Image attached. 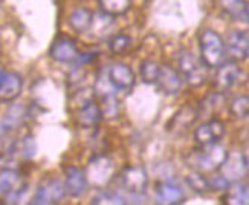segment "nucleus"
<instances>
[{"mask_svg":"<svg viewBox=\"0 0 249 205\" xmlns=\"http://www.w3.org/2000/svg\"><path fill=\"white\" fill-rule=\"evenodd\" d=\"M226 153H228V150L217 143L213 146H205L197 150H193V152L187 155L185 161L193 170L207 175L220 170L226 158Z\"/></svg>","mask_w":249,"mask_h":205,"instance_id":"f257e3e1","label":"nucleus"},{"mask_svg":"<svg viewBox=\"0 0 249 205\" xmlns=\"http://www.w3.org/2000/svg\"><path fill=\"white\" fill-rule=\"evenodd\" d=\"M200 61L208 69H215L226 60L225 38L214 29H205L199 36Z\"/></svg>","mask_w":249,"mask_h":205,"instance_id":"f03ea898","label":"nucleus"},{"mask_svg":"<svg viewBox=\"0 0 249 205\" xmlns=\"http://www.w3.org/2000/svg\"><path fill=\"white\" fill-rule=\"evenodd\" d=\"M84 173H86V178H88L89 186H93L95 188L101 190L109 186V182L113 179L115 164L107 155L95 153L88 163Z\"/></svg>","mask_w":249,"mask_h":205,"instance_id":"7ed1b4c3","label":"nucleus"},{"mask_svg":"<svg viewBox=\"0 0 249 205\" xmlns=\"http://www.w3.org/2000/svg\"><path fill=\"white\" fill-rule=\"evenodd\" d=\"M179 74L185 83H188L191 88H200L208 80L207 66L194 56L190 51H182L178 58Z\"/></svg>","mask_w":249,"mask_h":205,"instance_id":"20e7f679","label":"nucleus"},{"mask_svg":"<svg viewBox=\"0 0 249 205\" xmlns=\"http://www.w3.org/2000/svg\"><path fill=\"white\" fill-rule=\"evenodd\" d=\"M28 190V184L13 168L0 170V199L8 204L18 202Z\"/></svg>","mask_w":249,"mask_h":205,"instance_id":"39448f33","label":"nucleus"},{"mask_svg":"<svg viewBox=\"0 0 249 205\" xmlns=\"http://www.w3.org/2000/svg\"><path fill=\"white\" fill-rule=\"evenodd\" d=\"M120 186L130 196L144 195L148 187V173L142 166H128L120 173Z\"/></svg>","mask_w":249,"mask_h":205,"instance_id":"423d86ee","label":"nucleus"},{"mask_svg":"<svg viewBox=\"0 0 249 205\" xmlns=\"http://www.w3.org/2000/svg\"><path fill=\"white\" fill-rule=\"evenodd\" d=\"M240 75H242V69L239 66V63L225 60L220 66L215 68V74L213 77L214 92H219V93L228 92L240 81Z\"/></svg>","mask_w":249,"mask_h":205,"instance_id":"0eeeda50","label":"nucleus"},{"mask_svg":"<svg viewBox=\"0 0 249 205\" xmlns=\"http://www.w3.org/2000/svg\"><path fill=\"white\" fill-rule=\"evenodd\" d=\"M107 77H109L110 83L113 84V88L116 92H130L136 84V75L133 69L125 63L115 61L109 64L106 69Z\"/></svg>","mask_w":249,"mask_h":205,"instance_id":"6e6552de","label":"nucleus"},{"mask_svg":"<svg viewBox=\"0 0 249 205\" xmlns=\"http://www.w3.org/2000/svg\"><path fill=\"white\" fill-rule=\"evenodd\" d=\"M225 52H226V60H231L235 63L245 61L249 54L248 31L245 29L231 31L225 40Z\"/></svg>","mask_w":249,"mask_h":205,"instance_id":"1a4fd4ad","label":"nucleus"},{"mask_svg":"<svg viewBox=\"0 0 249 205\" xmlns=\"http://www.w3.org/2000/svg\"><path fill=\"white\" fill-rule=\"evenodd\" d=\"M64 198H66V188H64V184L57 179L52 178L48 179L46 182L36 190L34 196L31 199V204L36 205H51V204H60Z\"/></svg>","mask_w":249,"mask_h":205,"instance_id":"9d476101","label":"nucleus"},{"mask_svg":"<svg viewBox=\"0 0 249 205\" xmlns=\"http://www.w3.org/2000/svg\"><path fill=\"white\" fill-rule=\"evenodd\" d=\"M226 133L225 123L219 118H211L210 121L200 124L194 130V141H196L200 147L205 146H213L220 143V139Z\"/></svg>","mask_w":249,"mask_h":205,"instance_id":"9b49d317","label":"nucleus"},{"mask_svg":"<svg viewBox=\"0 0 249 205\" xmlns=\"http://www.w3.org/2000/svg\"><path fill=\"white\" fill-rule=\"evenodd\" d=\"M222 175L231 182L242 181L248 175V158L240 150H231L226 153V158L220 167Z\"/></svg>","mask_w":249,"mask_h":205,"instance_id":"f8f14e48","label":"nucleus"},{"mask_svg":"<svg viewBox=\"0 0 249 205\" xmlns=\"http://www.w3.org/2000/svg\"><path fill=\"white\" fill-rule=\"evenodd\" d=\"M155 84L164 95L176 96L183 89V78L178 69L170 66V64H164V66H160L159 69V75Z\"/></svg>","mask_w":249,"mask_h":205,"instance_id":"ddd939ff","label":"nucleus"},{"mask_svg":"<svg viewBox=\"0 0 249 205\" xmlns=\"http://www.w3.org/2000/svg\"><path fill=\"white\" fill-rule=\"evenodd\" d=\"M64 188L66 195L71 198H81L88 191L89 182L86 178L84 170H81L77 166H64Z\"/></svg>","mask_w":249,"mask_h":205,"instance_id":"4468645a","label":"nucleus"},{"mask_svg":"<svg viewBox=\"0 0 249 205\" xmlns=\"http://www.w3.org/2000/svg\"><path fill=\"white\" fill-rule=\"evenodd\" d=\"M23 77L17 72L0 71V103H13L23 92Z\"/></svg>","mask_w":249,"mask_h":205,"instance_id":"2eb2a0df","label":"nucleus"},{"mask_svg":"<svg viewBox=\"0 0 249 205\" xmlns=\"http://www.w3.org/2000/svg\"><path fill=\"white\" fill-rule=\"evenodd\" d=\"M78 48L75 41L69 37H60L52 43L49 49V57L61 64H72L78 57Z\"/></svg>","mask_w":249,"mask_h":205,"instance_id":"dca6fc26","label":"nucleus"},{"mask_svg":"<svg viewBox=\"0 0 249 205\" xmlns=\"http://www.w3.org/2000/svg\"><path fill=\"white\" fill-rule=\"evenodd\" d=\"M75 124L80 129H96L103 121V107L95 100L89 101L88 104L81 106L75 111Z\"/></svg>","mask_w":249,"mask_h":205,"instance_id":"f3484780","label":"nucleus"},{"mask_svg":"<svg viewBox=\"0 0 249 205\" xmlns=\"http://www.w3.org/2000/svg\"><path fill=\"white\" fill-rule=\"evenodd\" d=\"M28 118V109L21 104H13L5 116L0 120V136H5L11 132H14Z\"/></svg>","mask_w":249,"mask_h":205,"instance_id":"a211bd4d","label":"nucleus"},{"mask_svg":"<svg viewBox=\"0 0 249 205\" xmlns=\"http://www.w3.org/2000/svg\"><path fill=\"white\" fill-rule=\"evenodd\" d=\"M156 193V201L158 204H167V205H175V204H182L185 196L179 186H176L171 181H162L156 184L155 188Z\"/></svg>","mask_w":249,"mask_h":205,"instance_id":"6ab92c4d","label":"nucleus"},{"mask_svg":"<svg viewBox=\"0 0 249 205\" xmlns=\"http://www.w3.org/2000/svg\"><path fill=\"white\" fill-rule=\"evenodd\" d=\"M199 111L191 107L190 104L182 106L180 109L175 113V116L171 118V121L168 123V130H185L188 129L194 121L197 120Z\"/></svg>","mask_w":249,"mask_h":205,"instance_id":"aec40b11","label":"nucleus"},{"mask_svg":"<svg viewBox=\"0 0 249 205\" xmlns=\"http://www.w3.org/2000/svg\"><path fill=\"white\" fill-rule=\"evenodd\" d=\"M113 26H115V17L100 11V13L93 14L89 31L92 32V36L95 38H104L110 34Z\"/></svg>","mask_w":249,"mask_h":205,"instance_id":"412c9836","label":"nucleus"},{"mask_svg":"<svg viewBox=\"0 0 249 205\" xmlns=\"http://www.w3.org/2000/svg\"><path fill=\"white\" fill-rule=\"evenodd\" d=\"M92 17H93L92 11L81 6V8H77L72 11L68 23L75 32H86V31H89V26L92 23Z\"/></svg>","mask_w":249,"mask_h":205,"instance_id":"4be33fe9","label":"nucleus"},{"mask_svg":"<svg viewBox=\"0 0 249 205\" xmlns=\"http://www.w3.org/2000/svg\"><path fill=\"white\" fill-rule=\"evenodd\" d=\"M223 13L232 20L248 21V2L246 0H220Z\"/></svg>","mask_w":249,"mask_h":205,"instance_id":"5701e85b","label":"nucleus"},{"mask_svg":"<svg viewBox=\"0 0 249 205\" xmlns=\"http://www.w3.org/2000/svg\"><path fill=\"white\" fill-rule=\"evenodd\" d=\"M223 201L225 204H230V205H248V201H249L248 186L242 184L240 181L232 182L230 188L226 190V196Z\"/></svg>","mask_w":249,"mask_h":205,"instance_id":"b1692460","label":"nucleus"},{"mask_svg":"<svg viewBox=\"0 0 249 205\" xmlns=\"http://www.w3.org/2000/svg\"><path fill=\"white\" fill-rule=\"evenodd\" d=\"M98 5L103 13L113 17H120L130 11L132 0H98Z\"/></svg>","mask_w":249,"mask_h":205,"instance_id":"393cba45","label":"nucleus"},{"mask_svg":"<svg viewBox=\"0 0 249 205\" xmlns=\"http://www.w3.org/2000/svg\"><path fill=\"white\" fill-rule=\"evenodd\" d=\"M187 184L188 187L197 193V195H205V193L210 191V182H208V178L205 173H200V171H196L194 170L193 173H190L187 176Z\"/></svg>","mask_w":249,"mask_h":205,"instance_id":"a878e982","label":"nucleus"},{"mask_svg":"<svg viewBox=\"0 0 249 205\" xmlns=\"http://www.w3.org/2000/svg\"><path fill=\"white\" fill-rule=\"evenodd\" d=\"M160 64L155 60H144L139 66V74L141 78L145 84H155L159 75Z\"/></svg>","mask_w":249,"mask_h":205,"instance_id":"bb28decb","label":"nucleus"},{"mask_svg":"<svg viewBox=\"0 0 249 205\" xmlns=\"http://www.w3.org/2000/svg\"><path fill=\"white\" fill-rule=\"evenodd\" d=\"M230 112L237 120H245L249 112V98L248 95H237L230 101Z\"/></svg>","mask_w":249,"mask_h":205,"instance_id":"cd10ccee","label":"nucleus"},{"mask_svg":"<svg viewBox=\"0 0 249 205\" xmlns=\"http://www.w3.org/2000/svg\"><path fill=\"white\" fill-rule=\"evenodd\" d=\"M132 46V37L127 34H116L109 40V51L115 56H123Z\"/></svg>","mask_w":249,"mask_h":205,"instance_id":"c85d7f7f","label":"nucleus"},{"mask_svg":"<svg viewBox=\"0 0 249 205\" xmlns=\"http://www.w3.org/2000/svg\"><path fill=\"white\" fill-rule=\"evenodd\" d=\"M222 103H223V93H219V92H213L210 93L207 98H205L200 104V109H199V115L203 112V113H215L219 112V109L222 107Z\"/></svg>","mask_w":249,"mask_h":205,"instance_id":"c756f323","label":"nucleus"},{"mask_svg":"<svg viewBox=\"0 0 249 205\" xmlns=\"http://www.w3.org/2000/svg\"><path fill=\"white\" fill-rule=\"evenodd\" d=\"M92 204H112V205H118V204H127V199L124 196H121L118 191H110L107 188H101L100 193L92 199Z\"/></svg>","mask_w":249,"mask_h":205,"instance_id":"7c9ffc66","label":"nucleus"},{"mask_svg":"<svg viewBox=\"0 0 249 205\" xmlns=\"http://www.w3.org/2000/svg\"><path fill=\"white\" fill-rule=\"evenodd\" d=\"M16 150L18 152V155L25 159H31L32 156L36 155V150H37V144L34 141V136L32 135H26L20 139V143L16 146Z\"/></svg>","mask_w":249,"mask_h":205,"instance_id":"2f4dec72","label":"nucleus"},{"mask_svg":"<svg viewBox=\"0 0 249 205\" xmlns=\"http://www.w3.org/2000/svg\"><path fill=\"white\" fill-rule=\"evenodd\" d=\"M92 100H95L93 89H80L71 96V109L77 111V109H80L81 106L88 104Z\"/></svg>","mask_w":249,"mask_h":205,"instance_id":"473e14b6","label":"nucleus"},{"mask_svg":"<svg viewBox=\"0 0 249 205\" xmlns=\"http://www.w3.org/2000/svg\"><path fill=\"white\" fill-rule=\"evenodd\" d=\"M208 182H210V191L211 190L213 191H226L230 188V186L232 184L228 178H225L220 173H215V171L211 178H208Z\"/></svg>","mask_w":249,"mask_h":205,"instance_id":"72a5a7b5","label":"nucleus"}]
</instances>
